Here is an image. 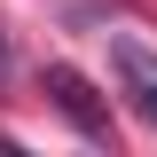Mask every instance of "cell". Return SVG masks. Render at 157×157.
Wrapping results in <instances>:
<instances>
[{"mask_svg": "<svg viewBox=\"0 0 157 157\" xmlns=\"http://www.w3.org/2000/svg\"><path fill=\"white\" fill-rule=\"evenodd\" d=\"M47 102H55L63 118H71L86 141H110V102L94 94V78L71 71V63H47Z\"/></svg>", "mask_w": 157, "mask_h": 157, "instance_id": "6da1fadb", "label": "cell"}, {"mask_svg": "<svg viewBox=\"0 0 157 157\" xmlns=\"http://www.w3.org/2000/svg\"><path fill=\"white\" fill-rule=\"evenodd\" d=\"M118 78H126V102L157 126V55H149V47H134V39H118Z\"/></svg>", "mask_w": 157, "mask_h": 157, "instance_id": "7a4b0ae2", "label": "cell"}, {"mask_svg": "<svg viewBox=\"0 0 157 157\" xmlns=\"http://www.w3.org/2000/svg\"><path fill=\"white\" fill-rule=\"evenodd\" d=\"M0 78H8V32H0Z\"/></svg>", "mask_w": 157, "mask_h": 157, "instance_id": "3957f363", "label": "cell"}]
</instances>
